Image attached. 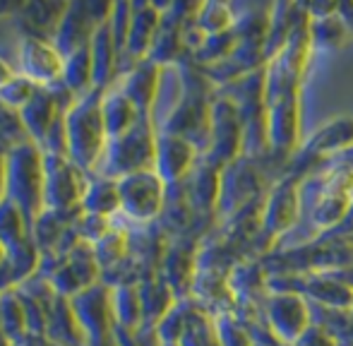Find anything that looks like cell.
Segmentation results:
<instances>
[{"mask_svg":"<svg viewBox=\"0 0 353 346\" xmlns=\"http://www.w3.org/2000/svg\"><path fill=\"white\" fill-rule=\"evenodd\" d=\"M291 346H336V342L322 325H317L315 320H312L310 327H307Z\"/></svg>","mask_w":353,"mask_h":346,"instance_id":"cell-41","label":"cell"},{"mask_svg":"<svg viewBox=\"0 0 353 346\" xmlns=\"http://www.w3.org/2000/svg\"><path fill=\"white\" fill-rule=\"evenodd\" d=\"M63 111H65V108L58 103L51 87H39L37 94L32 96V101L19 111V118H22V125H24V130H27L29 140L37 142L39 147H43L48 130H51V125L56 123V118L61 116Z\"/></svg>","mask_w":353,"mask_h":346,"instance_id":"cell-23","label":"cell"},{"mask_svg":"<svg viewBox=\"0 0 353 346\" xmlns=\"http://www.w3.org/2000/svg\"><path fill=\"white\" fill-rule=\"evenodd\" d=\"M12 346H56L53 342H48L43 334H24L19 342H14Z\"/></svg>","mask_w":353,"mask_h":346,"instance_id":"cell-42","label":"cell"},{"mask_svg":"<svg viewBox=\"0 0 353 346\" xmlns=\"http://www.w3.org/2000/svg\"><path fill=\"white\" fill-rule=\"evenodd\" d=\"M111 8L113 3H68L61 27H58L56 39H53L58 51L68 58L79 48H87L99 24L108 19Z\"/></svg>","mask_w":353,"mask_h":346,"instance_id":"cell-14","label":"cell"},{"mask_svg":"<svg viewBox=\"0 0 353 346\" xmlns=\"http://www.w3.org/2000/svg\"><path fill=\"white\" fill-rule=\"evenodd\" d=\"M89 176L63 154L43 152V210L58 214L82 212Z\"/></svg>","mask_w":353,"mask_h":346,"instance_id":"cell-9","label":"cell"},{"mask_svg":"<svg viewBox=\"0 0 353 346\" xmlns=\"http://www.w3.org/2000/svg\"><path fill=\"white\" fill-rule=\"evenodd\" d=\"M65 10V0H34V3H19L17 12L10 19H12L19 37L53 41Z\"/></svg>","mask_w":353,"mask_h":346,"instance_id":"cell-19","label":"cell"},{"mask_svg":"<svg viewBox=\"0 0 353 346\" xmlns=\"http://www.w3.org/2000/svg\"><path fill=\"white\" fill-rule=\"evenodd\" d=\"M5 260V248H3V243H0V262Z\"/></svg>","mask_w":353,"mask_h":346,"instance_id":"cell-48","label":"cell"},{"mask_svg":"<svg viewBox=\"0 0 353 346\" xmlns=\"http://www.w3.org/2000/svg\"><path fill=\"white\" fill-rule=\"evenodd\" d=\"M197 3H166L161 14V27L157 32L147 61L157 63L159 68H173L185 61L183 48V27L195 14Z\"/></svg>","mask_w":353,"mask_h":346,"instance_id":"cell-15","label":"cell"},{"mask_svg":"<svg viewBox=\"0 0 353 346\" xmlns=\"http://www.w3.org/2000/svg\"><path fill=\"white\" fill-rule=\"evenodd\" d=\"M296 178L281 176L270 192L262 200V216H260V245L262 255L276 248V241L281 236L291 234L293 226L301 221L303 212V192Z\"/></svg>","mask_w":353,"mask_h":346,"instance_id":"cell-7","label":"cell"},{"mask_svg":"<svg viewBox=\"0 0 353 346\" xmlns=\"http://www.w3.org/2000/svg\"><path fill=\"white\" fill-rule=\"evenodd\" d=\"M74 226H77L79 241L94 245V243H99L106 234H111L113 226H116V216L111 219V216L84 214V212H79V216L74 219Z\"/></svg>","mask_w":353,"mask_h":346,"instance_id":"cell-39","label":"cell"},{"mask_svg":"<svg viewBox=\"0 0 353 346\" xmlns=\"http://www.w3.org/2000/svg\"><path fill=\"white\" fill-rule=\"evenodd\" d=\"M185 195L190 200L192 210L207 219H216V205H219V190H221V169L207 164L200 156L197 166L190 176L183 181Z\"/></svg>","mask_w":353,"mask_h":346,"instance_id":"cell-22","label":"cell"},{"mask_svg":"<svg viewBox=\"0 0 353 346\" xmlns=\"http://www.w3.org/2000/svg\"><path fill=\"white\" fill-rule=\"evenodd\" d=\"M157 125L152 116H140V121L121 137L108 140L99 173L108 178H125L130 173L154 171V154H157Z\"/></svg>","mask_w":353,"mask_h":346,"instance_id":"cell-5","label":"cell"},{"mask_svg":"<svg viewBox=\"0 0 353 346\" xmlns=\"http://www.w3.org/2000/svg\"><path fill=\"white\" fill-rule=\"evenodd\" d=\"M288 159L272 152L260 156L241 154L221 169V190H219L216 221H226L245 207L265 200L270 187L281 178Z\"/></svg>","mask_w":353,"mask_h":346,"instance_id":"cell-2","label":"cell"},{"mask_svg":"<svg viewBox=\"0 0 353 346\" xmlns=\"http://www.w3.org/2000/svg\"><path fill=\"white\" fill-rule=\"evenodd\" d=\"M161 77L163 68H159L152 61H140L130 68L128 72H123L116 80V87L135 103V108L142 116H152L154 103L159 99V89H161Z\"/></svg>","mask_w":353,"mask_h":346,"instance_id":"cell-20","label":"cell"},{"mask_svg":"<svg viewBox=\"0 0 353 346\" xmlns=\"http://www.w3.org/2000/svg\"><path fill=\"white\" fill-rule=\"evenodd\" d=\"M94 255H97V262L101 267V276L130 255V234H128V226L118 216L111 234H106L99 243H94Z\"/></svg>","mask_w":353,"mask_h":346,"instance_id":"cell-31","label":"cell"},{"mask_svg":"<svg viewBox=\"0 0 353 346\" xmlns=\"http://www.w3.org/2000/svg\"><path fill=\"white\" fill-rule=\"evenodd\" d=\"M161 14L163 5L157 3H132V17H130V29H128V43L125 51L121 58V72L130 70L135 63L144 61L149 56V48H152L157 32L161 27Z\"/></svg>","mask_w":353,"mask_h":346,"instance_id":"cell-18","label":"cell"},{"mask_svg":"<svg viewBox=\"0 0 353 346\" xmlns=\"http://www.w3.org/2000/svg\"><path fill=\"white\" fill-rule=\"evenodd\" d=\"M61 82L74 99H82L89 92H94V65L89 46L79 48V51H74L65 58V70H63Z\"/></svg>","mask_w":353,"mask_h":346,"instance_id":"cell-30","label":"cell"},{"mask_svg":"<svg viewBox=\"0 0 353 346\" xmlns=\"http://www.w3.org/2000/svg\"><path fill=\"white\" fill-rule=\"evenodd\" d=\"M14 70H17V75L32 80L34 85L53 87L63 80L65 56L58 51L53 41L19 37L17 53H14Z\"/></svg>","mask_w":353,"mask_h":346,"instance_id":"cell-13","label":"cell"},{"mask_svg":"<svg viewBox=\"0 0 353 346\" xmlns=\"http://www.w3.org/2000/svg\"><path fill=\"white\" fill-rule=\"evenodd\" d=\"M19 3H10V0H0V22L3 19H10L14 12H17Z\"/></svg>","mask_w":353,"mask_h":346,"instance_id":"cell-47","label":"cell"},{"mask_svg":"<svg viewBox=\"0 0 353 346\" xmlns=\"http://www.w3.org/2000/svg\"><path fill=\"white\" fill-rule=\"evenodd\" d=\"M166 192L168 185L154 171H140L118 178V195H121L118 219L130 226L157 224L166 202Z\"/></svg>","mask_w":353,"mask_h":346,"instance_id":"cell-8","label":"cell"},{"mask_svg":"<svg viewBox=\"0 0 353 346\" xmlns=\"http://www.w3.org/2000/svg\"><path fill=\"white\" fill-rule=\"evenodd\" d=\"M77 216L79 212L77 214H58V212L43 210L32 226V238L37 243L39 253L46 255V258H58V245H61L63 236H65V231L70 229V224Z\"/></svg>","mask_w":353,"mask_h":346,"instance_id":"cell-28","label":"cell"},{"mask_svg":"<svg viewBox=\"0 0 353 346\" xmlns=\"http://www.w3.org/2000/svg\"><path fill=\"white\" fill-rule=\"evenodd\" d=\"M202 241L192 238V236H183V238L168 241V248L161 258L159 274L166 279V284L173 289L178 301L190 298L192 281H195L197 272V250H200Z\"/></svg>","mask_w":353,"mask_h":346,"instance_id":"cell-17","label":"cell"},{"mask_svg":"<svg viewBox=\"0 0 353 346\" xmlns=\"http://www.w3.org/2000/svg\"><path fill=\"white\" fill-rule=\"evenodd\" d=\"M5 166H8V150L0 145V202L5 200Z\"/></svg>","mask_w":353,"mask_h":346,"instance_id":"cell-46","label":"cell"},{"mask_svg":"<svg viewBox=\"0 0 353 346\" xmlns=\"http://www.w3.org/2000/svg\"><path fill=\"white\" fill-rule=\"evenodd\" d=\"M349 310H351V313H353V301H351V308H349Z\"/></svg>","mask_w":353,"mask_h":346,"instance_id":"cell-50","label":"cell"},{"mask_svg":"<svg viewBox=\"0 0 353 346\" xmlns=\"http://www.w3.org/2000/svg\"><path fill=\"white\" fill-rule=\"evenodd\" d=\"M305 10L310 17V39L315 53L339 51L349 39H353L344 19L336 12V3H305Z\"/></svg>","mask_w":353,"mask_h":346,"instance_id":"cell-21","label":"cell"},{"mask_svg":"<svg viewBox=\"0 0 353 346\" xmlns=\"http://www.w3.org/2000/svg\"><path fill=\"white\" fill-rule=\"evenodd\" d=\"M140 291V303H142V325L144 329H157L159 323L166 318V313L178 303L173 289L166 284L161 274H149L137 284Z\"/></svg>","mask_w":353,"mask_h":346,"instance_id":"cell-25","label":"cell"},{"mask_svg":"<svg viewBox=\"0 0 353 346\" xmlns=\"http://www.w3.org/2000/svg\"><path fill=\"white\" fill-rule=\"evenodd\" d=\"M176 72V99H173L166 116L159 121L157 130L185 137L197 150L205 152L207 142H210V123L214 99H216V87L207 77V72L190 58L178 63Z\"/></svg>","mask_w":353,"mask_h":346,"instance_id":"cell-1","label":"cell"},{"mask_svg":"<svg viewBox=\"0 0 353 346\" xmlns=\"http://www.w3.org/2000/svg\"><path fill=\"white\" fill-rule=\"evenodd\" d=\"M101 113H103V125H106L108 140L125 135L142 116L135 108V103H132L116 85L108 87L106 92L101 94Z\"/></svg>","mask_w":353,"mask_h":346,"instance_id":"cell-26","label":"cell"},{"mask_svg":"<svg viewBox=\"0 0 353 346\" xmlns=\"http://www.w3.org/2000/svg\"><path fill=\"white\" fill-rule=\"evenodd\" d=\"M17 75V70H14V65L8 61V58L0 56V87L5 85V82H10L12 77Z\"/></svg>","mask_w":353,"mask_h":346,"instance_id":"cell-44","label":"cell"},{"mask_svg":"<svg viewBox=\"0 0 353 346\" xmlns=\"http://www.w3.org/2000/svg\"><path fill=\"white\" fill-rule=\"evenodd\" d=\"M161 346H178V344H161Z\"/></svg>","mask_w":353,"mask_h":346,"instance_id":"cell-49","label":"cell"},{"mask_svg":"<svg viewBox=\"0 0 353 346\" xmlns=\"http://www.w3.org/2000/svg\"><path fill=\"white\" fill-rule=\"evenodd\" d=\"M101 89L77 99L65 113L68 159L87 176L99 173L108 147V132L101 113Z\"/></svg>","mask_w":353,"mask_h":346,"instance_id":"cell-3","label":"cell"},{"mask_svg":"<svg viewBox=\"0 0 353 346\" xmlns=\"http://www.w3.org/2000/svg\"><path fill=\"white\" fill-rule=\"evenodd\" d=\"M336 12H339V17L344 19L346 29H349L351 37H353V3H336Z\"/></svg>","mask_w":353,"mask_h":346,"instance_id":"cell-43","label":"cell"},{"mask_svg":"<svg viewBox=\"0 0 353 346\" xmlns=\"http://www.w3.org/2000/svg\"><path fill=\"white\" fill-rule=\"evenodd\" d=\"M111 308L118 327L137 329L142 325V303L137 284L111 286Z\"/></svg>","mask_w":353,"mask_h":346,"instance_id":"cell-33","label":"cell"},{"mask_svg":"<svg viewBox=\"0 0 353 346\" xmlns=\"http://www.w3.org/2000/svg\"><path fill=\"white\" fill-rule=\"evenodd\" d=\"M5 197L17 205L32 229L43 212V150L37 142L24 140L8 150Z\"/></svg>","mask_w":353,"mask_h":346,"instance_id":"cell-4","label":"cell"},{"mask_svg":"<svg viewBox=\"0 0 353 346\" xmlns=\"http://www.w3.org/2000/svg\"><path fill=\"white\" fill-rule=\"evenodd\" d=\"M89 53H92L94 65V89L106 92L108 87L116 85L118 70H121V53H118L116 41H113L108 19L103 24H99V29L94 32L92 43H89Z\"/></svg>","mask_w":353,"mask_h":346,"instance_id":"cell-24","label":"cell"},{"mask_svg":"<svg viewBox=\"0 0 353 346\" xmlns=\"http://www.w3.org/2000/svg\"><path fill=\"white\" fill-rule=\"evenodd\" d=\"M37 89L39 85H34L32 80H27V77H22V75H14L12 80L0 87V101H3L5 106L14 108V111H22V108L32 101Z\"/></svg>","mask_w":353,"mask_h":346,"instance_id":"cell-38","label":"cell"},{"mask_svg":"<svg viewBox=\"0 0 353 346\" xmlns=\"http://www.w3.org/2000/svg\"><path fill=\"white\" fill-rule=\"evenodd\" d=\"M236 19H238V12L233 3H219V0L197 3L195 22L207 37H219V34L233 32Z\"/></svg>","mask_w":353,"mask_h":346,"instance_id":"cell-32","label":"cell"},{"mask_svg":"<svg viewBox=\"0 0 353 346\" xmlns=\"http://www.w3.org/2000/svg\"><path fill=\"white\" fill-rule=\"evenodd\" d=\"M0 327L10 342H19L27 332V318H24L22 301L17 296V289L0 291Z\"/></svg>","mask_w":353,"mask_h":346,"instance_id":"cell-35","label":"cell"},{"mask_svg":"<svg viewBox=\"0 0 353 346\" xmlns=\"http://www.w3.org/2000/svg\"><path fill=\"white\" fill-rule=\"evenodd\" d=\"M353 147V118L339 116L334 121L317 128L312 135H307L296 150V154L288 159L281 176L296 178L298 183L307 181L327 159L341 154Z\"/></svg>","mask_w":353,"mask_h":346,"instance_id":"cell-6","label":"cell"},{"mask_svg":"<svg viewBox=\"0 0 353 346\" xmlns=\"http://www.w3.org/2000/svg\"><path fill=\"white\" fill-rule=\"evenodd\" d=\"M130 17H132V3H113L111 14H108V27H111L113 41H116V48H118V53H121V58H123V51H125V43H128Z\"/></svg>","mask_w":353,"mask_h":346,"instance_id":"cell-40","label":"cell"},{"mask_svg":"<svg viewBox=\"0 0 353 346\" xmlns=\"http://www.w3.org/2000/svg\"><path fill=\"white\" fill-rule=\"evenodd\" d=\"M29 236H32V229H29L24 214L17 210V205H12V202L5 197V200L0 202V243H3L5 253L19 248Z\"/></svg>","mask_w":353,"mask_h":346,"instance_id":"cell-34","label":"cell"},{"mask_svg":"<svg viewBox=\"0 0 353 346\" xmlns=\"http://www.w3.org/2000/svg\"><path fill=\"white\" fill-rule=\"evenodd\" d=\"M243 145H245V130H243L241 113L231 99L216 92L212 106L210 142H207V150L202 152V159L216 169H223L243 154Z\"/></svg>","mask_w":353,"mask_h":346,"instance_id":"cell-10","label":"cell"},{"mask_svg":"<svg viewBox=\"0 0 353 346\" xmlns=\"http://www.w3.org/2000/svg\"><path fill=\"white\" fill-rule=\"evenodd\" d=\"M214 332L219 346H255V337L236 313H221L214 318Z\"/></svg>","mask_w":353,"mask_h":346,"instance_id":"cell-37","label":"cell"},{"mask_svg":"<svg viewBox=\"0 0 353 346\" xmlns=\"http://www.w3.org/2000/svg\"><path fill=\"white\" fill-rule=\"evenodd\" d=\"M265 325L281 346H291L312 325V305L296 291H270Z\"/></svg>","mask_w":353,"mask_h":346,"instance_id":"cell-12","label":"cell"},{"mask_svg":"<svg viewBox=\"0 0 353 346\" xmlns=\"http://www.w3.org/2000/svg\"><path fill=\"white\" fill-rule=\"evenodd\" d=\"M327 161H334V164L344 166V169H349L353 173V147H351V150H346V152H341V154L332 156V159H327Z\"/></svg>","mask_w":353,"mask_h":346,"instance_id":"cell-45","label":"cell"},{"mask_svg":"<svg viewBox=\"0 0 353 346\" xmlns=\"http://www.w3.org/2000/svg\"><path fill=\"white\" fill-rule=\"evenodd\" d=\"M312 320L334 337L336 346H353V313L312 305Z\"/></svg>","mask_w":353,"mask_h":346,"instance_id":"cell-36","label":"cell"},{"mask_svg":"<svg viewBox=\"0 0 353 346\" xmlns=\"http://www.w3.org/2000/svg\"><path fill=\"white\" fill-rule=\"evenodd\" d=\"M303 103L301 92H288L276 99H267V145L270 152L291 159L301 147L303 137Z\"/></svg>","mask_w":353,"mask_h":346,"instance_id":"cell-11","label":"cell"},{"mask_svg":"<svg viewBox=\"0 0 353 346\" xmlns=\"http://www.w3.org/2000/svg\"><path fill=\"white\" fill-rule=\"evenodd\" d=\"M202 152L185 137L171 135V132H159L157 135V154H154V173L161 178L166 185L183 183L192 173L200 161Z\"/></svg>","mask_w":353,"mask_h":346,"instance_id":"cell-16","label":"cell"},{"mask_svg":"<svg viewBox=\"0 0 353 346\" xmlns=\"http://www.w3.org/2000/svg\"><path fill=\"white\" fill-rule=\"evenodd\" d=\"M84 214H99V216H118L121 214V195H118V181L116 178L92 173L87 181L82 200Z\"/></svg>","mask_w":353,"mask_h":346,"instance_id":"cell-27","label":"cell"},{"mask_svg":"<svg viewBox=\"0 0 353 346\" xmlns=\"http://www.w3.org/2000/svg\"><path fill=\"white\" fill-rule=\"evenodd\" d=\"M46 339L56 346H87L82 327L72 313L70 298H61V296L56 298L46 323Z\"/></svg>","mask_w":353,"mask_h":346,"instance_id":"cell-29","label":"cell"}]
</instances>
